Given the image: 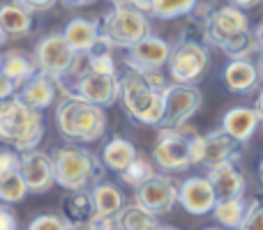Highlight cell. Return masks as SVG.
Here are the masks:
<instances>
[{
  "mask_svg": "<svg viewBox=\"0 0 263 230\" xmlns=\"http://www.w3.org/2000/svg\"><path fill=\"white\" fill-rule=\"evenodd\" d=\"M18 171H21L30 194H46V191H51V186L55 184L53 159H51V154L42 152V150L23 152Z\"/></svg>",
  "mask_w": 263,
  "mask_h": 230,
  "instance_id": "cell-14",
  "label": "cell"
},
{
  "mask_svg": "<svg viewBox=\"0 0 263 230\" xmlns=\"http://www.w3.org/2000/svg\"><path fill=\"white\" fill-rule=\"evenodd\" d=\"M100 32H102V26L97 21H92V18H72V21L65 26L63 37L67 39V44L72 46L79 55H83L95 46Z\"/></svg>",
  "mask_w": 263,
  "mask_h": 230,
  "instance_id": "cell-21",
  "label": "cell"
},
{
  "mask_svg": "<svg viewBox=\"0 0 263 230\" xmlns=\"http://www.w3.org/2000/svg\"><path fill=\"white\" fill-rule=\"evenodd\" d=\"M0 207H3V203H0Z\"/></svg>",
  "mask_w": 263,
  "mask_h": 230,
  "instance_id": "cell-54",
  "label": "cell"
},
{
  "mask_svg": "<svg viewBox=\"0 0 263 230\" xmlns=\"http://www.w3.org/2000/svg\"><path fill=\"white\" fill-rule=\"evenodd\" d=\"M114 5H132V0H111Z\"/></svg>",
  "mask_w": 263,
  "mask_h": 230,
  "instance_id": "cell-48",
  "label": "cell"
},
{
  "mask_svg": "<svg viewBox=\"0 0 263 230\" xmlns=\"http://www.w3.org/2000/svg\"><path fill=\"white\" fill-rule=\"evenodd\" d=\"M55 92H58L55 78L37 72L30 81H26L21 88H18L16 95L21 97L28 106H32V109H37V111H44L55 101Z\"/></svg>",
  "mask_w": 263,
  "mask_h": 230,
  "instance_id": "cell-19",
  "label": "cell"
},
{
  "mask_svg": "<svg viewBox=\"0 0 263 230\" xmlns=\"http://www.w3.org/2000/svg\"><path fill=\"white\" fill-rule=\"evenodd\" d=\"M215 46L222 49L231 60L233 58H250V55L259 49V44H256V39H254V32H250V30L240 32V35H233V37H224V39H219Z\"/></svg>",
  "mask_w": 263,
  "mask_h": 230,
  "instance_id": "cell-30",
  "label": "cell"
},
{
  "mask_svg": "<svg viewBox=\"0 0 263 230\" xmlns=\"http://www.w3.org/2000/svg\"><path fill=\"white\" fill-rule=\"evenodd\" d=\"M205 230H219V228H205Z\"/></svg>",
  "mask_w": 263,
  "mask_h": 230,
  "instance_id": "cell-52",
  "label": "cell"
},
{
  "mask_svg": "<svg viewBox=\"0 0 263 230\" xmlns=\"http://www.w3.org/2000/svg\"><path fill=\"white\" fill-rule=\"evenodd\" d=\"M203 106L201 90L194 86H182V83H171L164 90V122L162 127H185L190 117H194Z\"/></svg>",
  "mask_w": 263,
  "mask_h": 230,
  "instance_id": "cell-9",
  "label": "cell"
},
{
  "mask_svg": "<svg viewBox=\"0 0 263 230\" xmlns=\"http://www.w3.org/2000/svg\"><path fill=\"white\" fill-rule=\"evenodd\" d=\"M92 205L97 214H118L125 207V196L114 182H97L90 189Z\"/></svg>",
  "mask_w": 263,
  "mask_h": 230,
  "instance_id": "cell-25",
  "label": "cell"
},
{
  "mask_svg": "<svg viewBox=\"0 0 263 230\" xmlns=\"http://www.w3.org/2000/svg\"><path fill=\"white\" fill-rule=\"evenodd\" d=\"M136 203L143 205L155 217L168 214L178 203V186L168 175L155 173L150 180H145L141 186H136Z\"/></svg>",
  "mask_w": 263,
  "mask_h": 230,
  "instance_id": "cell-11",
  "label": "cell"
},
{
  "mask_svg": "<svg viewBox=\"0 0 263 230\" xmlns=\"http://www.w3.org/2000/svg\"><path fill=\"white\" fill-rule=\"evenodd\" d=\"M5 37H7V32H5V30H3V26H0V44L5 41Z\"/></svg>",
  "mask_w": 263,
  "mask_h": 230,
  "instance_id": "cell-49",
  "label": "cell"
},
{
  "mask_svg": "<svg viewBox=\"0 0 263 230\" xmlns=\"http://www.w3.org/2000/svg\"><path fill=\"white\" fill-rule=\"evenodd\" d=\"M95 214V205H92L90 191H67L63 198V217L72 228H86L90 217Z\"/></svg>",
  "mask_w": 263,
  "mask_h": 230,
  "instance_id": "cell-22",
  "label": "cell"
},
{
  "mask_svg": "<svg viewBox=\"0 0 263 230\" xmlns=\"http://www.w3.org/2000/svg\"><path fill=\"white\" fill-rule=\"evenodd\" d=\"M69 7H81V5H90L92 0H65Z\"/></svg>",
  "mask_w": 263,
  "mask_h": 230,
  "instance_id": "cell-46",
  "label": "cell"
},
{
  "mask_svg": "<svg viewBox=\"0 0 263 230\" xmlns=\"http://www.w3.org/2000/svg\"><path fill=\"white\" fill-rule=\"evenodd\" d=\"M0 72L16 86V90L37 74V65L21 51H7L0 55Z\"/></svg>",
  "mask_w": 263,
  "mask_h": 230,
  "instance_id": "cell-24",
  "label": "cell"
},
{
  "mask_svg": "<svg viewBox=\"0 0 263 230\" xmlns=\"http://www.w3.org/2000/svg\"><path fill=\"white\" fill-rule=\"evenodd\" d=\"M53 159V175L55 184L67 191L88 189L90 182H95L100 173V161L81 145H63L51 152Z\"/></svg>",
  "mask_w": 263,
  "mask_h": 230,
  "instance_id": "cell-4",
  "label": "cell"
},
{
  "mask_svg": "<svg viewBox=\"0 0 263 230\" xmlns=\"http://www.w3.org/2000/svg\"><path fill=\"white\" fill-rule=\"evenodd\" d=\"M88 69L97 74H109V76H118V67H116L114 53H97L90 51L88 53Z\"/></svg>",
  "mask_w": 263,
  "mask_h": 230,
  "instance_id": "cell-33",
  "label": "cell"
},
{
  "mask_svg": "<svg viewBox=\"0 0 263 230\" xmlns=\"http://www.w3.org/2000/svg\"><path fill=\"white\" fill-rule=\"evenodd\" d=\"M254 39H256V44H259V51H263V18L259 26L254 28Z\"/></svg>",
  "mask_w": 263,
  "mask_h": 230,
  "instance_id": "cell-43",
  "label": "cell"
},
{
  "mask_svg": "<svg viewBox=\"0 0 263 230\" xmlns=\"http://www.w3.org/2000/svg\"><path fill=\"white\" fill-rule=\"evenodd\" d=\"M196 3H199V0H155L153 9H150V16L164 18V21L185 16V14L194 12Z\"/></svg>",
  "mask_w": 263,
  "mask_h": 230,
  "instance_id": "cell-31",
  "label": "cell"
},
{
  "mask_svg": "<svg viewBox=\"0 0 263 230\" xmlns=\"http://www.w3.org/2000/svg\"><path fill=\"white\" fill-rule=\"evenodd\" d=\"M250 30V18L236 5H227V7H217L208 18H205V41L217 44L224 37H233L240 32Z\"/></svg>",
  "mask_w": 263,
  "mask_h": 230,
  "instance_id": "cell-15",
  "label": "cell"
},
{
  "mask_svg": "<svg viewBox=\"0 0 263 230\" xmlns=\"http://www.w3.org/2000/svg\"><path fill=\"white\" fill-rule=\"evenodd\" d=\"M224 83L231 92H250L259 83V69L250 58H233L224 67Z\"/></svg>",
  "mask_w": 263,
  "mask_h": 230,
  "instance_id": "cell-20",
  "label": "cell"
},
{
  "mask_svg": "<svg viewBox=\"0 0 263 230\" xmlns=\"http://www.w3.org/2000/svg\"><path fill=\"white\" fill-rule=\"evenodd\" d=\"M256 69H259V78H261V81H263V51H261L259 60H256Z\"/></svg>",
  "mask_w": 263,
  "mask_h": 230,
  "instance_id": "cell-47",
  "label": "cell"
},
{
  "mask_svg": "<svg viewBox=\"0 0 263 230\" xmlns=\"http://www.w3.org/2000/svg\"><path fill=\"white\" fill-rule=\"evenodd\" d=\"M120 104L125 113L141 124L162 127L164 122V92L150 88L141 74L129 72L120 78Z\"/></svg>",
  "mask_w": 263,
  "mask_h": 230,
  "instance_id": "cell-3",
  "label": "cell"
},
{
  "mask_svg": "<svg viewBox=\"0 0 263 230\" xmlns=\"http://www.w3.org/2000/svg\"><path fill=\"white\" fill-rule=\"evenodd\" d=\"M83 230H118V214H92Z\"/></svg>",
  "mask_w": 263,
  "mask_h": 230,
  "instance_id": "cell-36",
  "label": "cell"
},
{
  "mask_svg": "<svg viewBox=\"0 0 263 230\" xmlns=\"http://www.w3.org/2000/svg\"><path fill=\"white\" fill-rule=\"evenodd\" d=\"M259 175H261V182H263V159H261V163H259Z\"/></svg>",
  "mask_w": 263,
  "mask_h": 230,
  "instance_id": "cell-50",
  "label": "cell"
},
{
  "mask_svg": "<svg viewBox=\"0 0 263 230\" xmlns=\"http://www.w3.org/2000/svg\"><path fill=\"white\" fill-rule=\"evenodd\" d=\"M42 136V111L28 106L18 95L0 101V143L23 154L40 148Z\"/></svg>",
  "mask_w": 263,
  "mask_h": 230,
  "instance_id": "cell-1",
  "label": "cell"
},
{
  "mask_svg": "<svg viewBox=\"0 0 263 230\" xmlns=\"http://www.w3.org/2000/svg\"><path fill=\"white\" fill-rule=\"evenodd\" d=\"M0 26L7 35H28L32 28V12L21 7L18 3L0 5Z\"/></svg>",
  "mask_w": 263,
  "mask_h": 230,
  "instance_id": "cell-26",
  "label": "cell"
},
{
  "mask_svg": "<svg viewBox=\"0 0 263 230\" xmlns=\"http://www.w3.org/2000/svg\"><path fill=\"white\" fill-rule=\"evenodd\" d=\"M30 194L28 191V184L23 180L21 171H7L0 173V203H21L26 196Z\"/></svg>",
  "mask_w": 263,
  "mask_h": 230,
  "instance_id": "cell-29",
  "label": "cell"
},
{
  "mask_svg": "<svg viewBox=\"0 0 263 230\" xmlns=\"http://www.w3.org/2000/svg\"><path fill=\"white\" fill-rule=\"evenodd\" d=\"M69 95L81 97V99L90 101V104H97V106H102V109H106V106L116 104V101L120 99V78L86 69V72L79 74V78L72 83V92H69Z\"/></svg>",
  "mask_w": 263,
  "mask_h": 230,
  "instance_id": "cell-10",
  "label": "cell"
},
{
  "mask_svg": "<svg viewBox=\"0 0 263 230\" xmlns=\"http://www.w3.org/2000/svg\"><path fill=\"white\" fill-rule=\"evenodd\" d=\"M79 53L67 44L63 32H51V35L42 37L40 44L35 49V65L37 72L46 74V76L63 81L74 67H77Z\"/></svg>",
  "mask_w": 263,
  "mask_h": 230,
  "instance_id": "cell-6",
  "label": "cell"
},
{
  "mask_svg": "<svg viewBox=\"0 0 263 230\" xmlns=\"http://www.w3.org/2000/svg\"><path fill=\"white\" fill-rule=\"evenodd\" d=\"M14 3L26 7L28 12H46V9H51L58 0H14Z\"/></svg>",
  "mask_w": 263,
  "mask_h": 230,
  "instance_id": "cell-39",
  "label": "cell"
},
{
  "mask_svg": "<svg viewBox=\"0 0 263 230\" xmlns=\"http://www.w3.org/2000/svg\"><path fill=\"white\" fill-rule=\"evenodd\" d=\"M205 177L210 180L215 194H217V200L224 198H240L245 194V177L242 173L236 168L233 161H224L219 166L208 168Z\"/></svg>",
  "mask_w": 263,
  "mask_h": 230,
  "instance_id": "cell-16",
  "label": "cell"
},
{
  "mask_svg": "<svg viewBox=\"0 0 263 230\" xmlns=\"http://www.w3.org/2000/svg\"><path fill=\"white\" fill-rule=\"evenodd\" d=\"M155 230H176V228H166V226H157Z\"/></svg>",
  "mask_w": 263,
  "mask_h": 230,
  "instance_id": "cell-51",
  "label": "cell"
},
{
  "mask_svg": "<svg viewBox=\"0 0 263 230\" xmlns=\"http://www.w3.org/2000/svg\"><path fill=\"white\" fill-rule=\"evenodd\" d=\"M72 230H83V228H72Z\"/></svg>",
  "mask_w": 263,
  "mask_h": 230,
  "instance_id": "cell-53",
  "label": "cell"
},
{
  "mask_svg": "<svg viewBox=\"0 0 263 230\" xmlns=\"http://www.w3.org/2000/svg\"><path fill=\"white\" fill-rule=\"evenodd\" d=\"M178 203L182 210L194 217H203V214L213 212L215 203H217V194H215L213 184L205 175H194L187 177L178 186Z\"/></svg>",
  "mask_w": 263,
  "mask_h": 230,
  "instance_id": "cell-13",
  "label": "cell"
},
{
  "mask_svg": "<svg viewBox=\"0 0 263 230\" xmlns=\"http://www.w3.org/2000/svg\"><path fill=\"white\" fill-rule=\"evenodd\" d=\"M12 95H16V86L0 72V101L7 99V97H12Z\"/></svg>",
  "mask_w": 263,
  "mask_h": 230,
  "instance_id": "cell-41",
  "label": "cell"
},
{
  "mask_svg": "<svg viewBox=\"0 0 263 230\" xmlns=\"http://www.w3.org/2000/svg\"><path fill=\"white\" fill-rule=\"evenodd\" d=\"M259 115L250 106H236V109L227 111L222 117V127L219 129L227 131L236 143H247L259 129Z\"/></svg>",
  "mask_w": 263,
  "mask_h": 230,
  "instance_id": "cell-18",
  "label": "cell"
},
{
  "mask_svg": "<svg viewBox=\"0 0 263 230\" xmlns=\"http://www.w3.org/2000/svg\"><path fill=\"white\" fill-rule=\"evenodd\" d=\"M118 175L127 186H134L136 189V186H141L145 180H150V177L155 175V168H153V163H150L148 157L139 154V157H136L123 173H118Z\"/></svg>",
  "mask_w": 263,
  "mask_h": 230,
  "instance_id": "cell-32",
  "label": "cell"
},
{
  "mask_svg": "<svg viewBox=\"0 0 263 230\" xmlns=\"http://www.w3.org/2000/svg\"><path fill=\"white\" fill-rule=\"evenodd\" d=\"M192 136L194 134L187 136L185 127H178V129L162 127L157 134V140H155V148H153V161L166 173L187 171L192 166V159H190Z\"/></svg>",
  "mask_w": 263,
  "mask_h": 230,
  "instance_id": "cell-7",
  "label": "cell"
},
{
  "mask_svg": "<svg viewBox=\"0 0 263 230\" xmlns=\"http://www.w3.org/2000/svg\"><path fill=\"white\" fill-rule=\"evenodd\" d=\"M210 62L208 49L199 41H180L176 49H171L168 58V76L173 83L182 86H194L205 74Z\"/></svg>",
  "mask_w": 263,
  "mask_h": 230,
  "instance_id": "cell-8",
  "label": "cell"
},
{
  "mask_svg": "<svg viewBox=\"0 0 263 230\" xmlns=\"http://www.w3.org/2000/svg\"><path fill=\"white\" fill-rule=\"evenodd\" d=\"M261 0H231V5H236V7L245 9V7H254V5H259Z\"/></svg>",
  "mask_w": 263,
  "mask_h": 230,
  "instance_id": "cell-44",
  "label": "cell"
},
{
  "mask_svg": "<svg viewBox=\"0 0 263 230\" xmlns=\"http://www.w3.org/2000/svg\"><path fill=\"white\" fill-rule=\"evenodd\" d=\"M254 111H256V115H259V120L263 122V90L259 92V97H256V104H254Z\"/></svg>",
  "mask_w": 263,
  "mask_h": 230,
  "instance_id": "cell-45",
  "label": "cell"
},
{
  "mask_svg": "<svg viewBox=\"0 0 263 230\" xmlns=\"http://www.w3.org/2000/svg\"><path fill=\"white\" fill-rule=\"evenodd\" d=\"M58 131L72 143H95L106 131V113L102 106L90 104L81 97L69 95L55 111Z\"/></svg>",
  "mask_w": 263,
  "mask_h": 230,
  "instance_id": "cell-2",
  "label": "cell"
},
{
  "mask_svg": "<svg viewBox=\"0 0 263 230\" xmlns=\"http://www.w3.org/2000/svg\"><path fill=\"white\" fill-rule=\"evenodd\" d=\"M157 226V217L153 212H148L143 205H139L136 200L125 205L118 212V230H155Z\"/></svg>",
  "mask_w": 263,
  "mask_h": 230,
  "instance_id": "cell-27",
  "label": "cell"
},
{
  "mask_svg": "<svg viewBox=\"0 0 263 230\" xmlns=\"http://www.w3.org/2000/svg\"><path fill=\"white\" fill-rule=\"evenodd\" d=\"M102 35L111 39L116 49H132L136 41L150 35L148 14L141 12L134 5H116L111 12L104 14L102 21Z\"/></svg>",
  "mask_w": 263,
  "mask_h": 230,
  "instance_id": "cell-5",
  "label": "cell"
},
{
  "mask_svg": "<svg viewBox=\"0 0 263 230\" xmlns=\"http://www.w3.org/2000/svg\"><path fill=\"white\" fill-rule=\"evenodd\" d=\"M16 228H18L16 214L9 207H5V203H3V207H0V230H16Z\"/></svg>",
  "mask_w": 263,
  "mask_h": 230,
  "instance_id": "cell-40",
  "label": "cell"
},
{
  "mask_svg": "<svg viewBox=\"0 0 263 230\" xmlns=\"http://www.w3.org/2000/svg\"><path fill=\"white\" fill-rule=\"evenodd\" d=\"M240 230H263V203L259 198L247 203L245 219H242Z\"/></svg>",
  "mask_w": 263,
  "mask_h": 230,
  "instance_id": "cell-35",
  "label": "cell"
},
{
  "mask_svg": "<svg viewBox=\"0 0 263 230\" xmlns=\"http://www.w3.org/2000/svg\"><path fill=\"white\" fill-rule=\"evenodd\" d=\"M18 163H21V152L3 145V148H0V173L18 171Z\"/></svg>",
  "mask_w": 263,
  "mask_h": 230,
  "instance_id": "cell-37",
  "label": "cell"
},
{
  "mask_svg": "<svg viewBox=\"0 0 263 230\" xmlns=\"http://www.w3.org/2000/svg\"><path fill=\"white\" fill-rule=\"evenodd\" d=\"M136 74H141V78H143L150 88H155V90L164 92L168 88V78L164 76L162 69H143V72H136Z\"/></svg>",
  "mask_w": 263,
  "mask_h": 230,
  "instance_id": "cell-38",
  "label": "cell"
},
{
  "mask_svg": "<svg viewBox=\"0 0 263 230\" xmlns=\"http://www.w3.org/2000/svg\"><path fill=\"white\" fill-rule=\"evenodd\" d=\"M28 230H72L63 214H40L28 223Z\"/></svg>",
  "mask_w": 263,
  "mask_h": 230,
  "instance_id": "cell-34",
  "label": "cell"
},
{
  "mask_svg": "<svg viewBox=\"0 0 263 230\" xmlns=\"http://www.w3.org/2000/svg\"><path fill=\"white\" fill-rule=\"evenodd\" d=\"M136 157H139L136 145L132 140L123 138V136H114L102 148V163H104V168H109L114 173H123Z\"/></svg>",
  "mask_w": 263,
  "mask_h": 230,
  "instance_id": "cell-23",
  "label": "cell"
},
{
  "mask_svg": "<svg viewBox=\"0 0 263 230\" xmlns=\"http://www.w3.org/2000/svg\"><path fill=\"white\" fill-rule=\"evenodd\" d=\"M245 210H247V203L245 198H224V200H217L213 207V214L217 219L219 226L229 228V230H240L242 226V219H245Z\"/></svg>",
  "mask_w": 263,
  "mask_h": 230,
  "instance_id": "cell-28",
  "label": "cell"
},
{
  "mask_svg": "<svg viewBox=\"0 0 263 230\" xmlns=\"http://www.w3.org/2000/svg\"><path fill=\"white\" fill-rule=\"evenodd\" d=\"M171 58V44L164 41L162 37L145 35L141 41H136L132 49H127L125 65L132 72H143V69H162L168 65Z\"/></svg>",
  "mask_w": 263,
  "mask_h": 230,
  "instance_id": "cell-12",
  "label": "cell"
},
{
  "mask_svg": "<svg viewBox=\"0 0 263 230\" xmlns=\"http://www.w3.org/2000/svg\"><path fill=\"white\" fill-rule=\"evenodd\" d=\"M236 145H238L236 140L222 129L205 134L203 136V150H201V166L213 168V166H219V163H224V161H236L238 159Z\"/></svg>",
  "mask_w": 263,
  "mask_h": 230,
  "instance_id": "cell-17",
  "label": "cell"
},
{
  "mask_svg": "<svg viewBox=\"0 0 263 230\" xmlns=\"http://www.w3.org/2000/svg\"><path fill=\"white\" fill-rule=\"evenodd\" d=\"M132 5H134V7H139V9H141V12L150 14V9H153L155 0H132Z\"/></svg>",
  "mask_w": 263,
  "mask_h": 230,
  "instance_id": "cell-42",
  "label": "cell"
}]
</instances>
